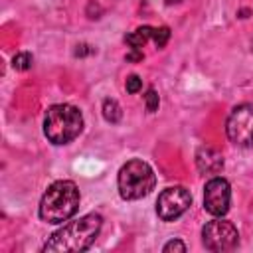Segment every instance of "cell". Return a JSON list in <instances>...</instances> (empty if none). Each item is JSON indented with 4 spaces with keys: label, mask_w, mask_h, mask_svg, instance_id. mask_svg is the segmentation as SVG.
Wrapping results in <instances>:
<instances>
[{
    "label": "cell",
    "mask_w": 253,
    "mask_h": 253,
    "mask_svg": "<svg viewBox=\"0 0 253 253\" xmlns=\"http://www.w3.org/2000/svg\"><path fill=\"white\" fill-rule=\"evenodd\" d=\"M103 227V217L99 213H87L75 221L65 223L61 229H57L42 247L43 253H81L87 251L99 231Z\"/></svg>",
    "instance_id": "cell-1"
},
{
    "label": "cell",
    "mask_w": 253,
    "mask_h": 253,
    "mask_svg": "<svg viewBox=\"0 0 253 253\" xmlns=\"http://www.w3.org/2000/svg\"><path fill=\"white\" fill-rule=\"evenodd\" d=\"M79 202L81 196L77 184L71 180H57L42 196L40 217L45 223H63L77 213Z\"/></svg>",
    "instance_id": "cell-2"
},
{
    "label": "cell",
    "mask_w": 253,
    "mask_h": 253,
    "mask_svg": "<svg viewBox=\"0 0 253 253\" xmlns=\"http://www.w3.org/2000/svg\"><path fill=\"white\" fill-rule=\"evenodd\" d=\"M81 130H83V115L75 105L59 103V105H51L45 111L43 134L51 144L55 146L69 144L81 134Z\"/></svg>",
    "instance_id": "cell-3"
},
{
    "label": "cell",
    "mask_w": 253,
    "mask_h": 253,
    "mask_svg": "<svg viewBox=\"0 0 253 253\" xmlns=\"http://www.w3.org/2000/svg\"><path fill=\"white\" fill-rule=\"evenodd\" d=\"M117 186H119V194L123 200H128V202L140 200L154 190L156 176L148 162L140 158H132L121 166L119 176H117Z\"/></svg>",
    "instance_id": "cell-4"
},
{
    "label": "cell",
    "mask_w": 253,
    "mask_h": 253,
    "mask_svg": "<svg viewBox=\"0 0 253 253\" xmlns=\"http://www.w3.org/2000/svg\"><path fill=\"white\" fill-rule=\"evenodd\" d=\"M202 243L208 251H213V253L231 251L239 243V233L231 221L211 219L202 227Z\"/></svg>",
    "instance_id": "cell-5"
},
{
    "label": "cell",
    "mask_w": 253,
    "mask_h": 253,
    "mask_svg": "<svg viewBox=\"0 0 253 253\" xmlns=\"http://www.w3.org/2000/svg\"><path fill=\"white\" fill-rule=\"evenodd\" d=\"M227 138L241 148L253 146V103L237 105L225 121Z\"/></svg>",
    "instance_id": "cell-6"
},
{
    "label": "cell",
    "mask_w": 253,
    "mask_h": 253,
    "mask_svg": "<svg viewBox=\"0 0 253 253\" xmlns=\"http://www.w3.org/2000/svg\"><path fill=\"white\" fill-rule=\"evenodd\" d=\"M192 204V194L184 186H170L158 194L156 200V213L162 221L178 219Z\"/></svg>",
    "instance_id": "cell-7"
},
{
    "label": "cell",
    "mask_w": 253,
    "mask_h": 253,
    "mask_svg": "<svg viewBox=\"0 0 253 253\" xmlns=\"http://www.w3.org/2000/svg\"><path fill=\"white\" fill-rule=\"evenodd\" d=\"M229 202H231V188L225 178L213 176L211 180L206 182L204 208L208 213H211L215 217H223L229 211Z\"/></svg>",
    "instance_id": "cell-8"
},
{
    "label": "cell",
    "mask_w": 253,
    "mask_h": 253,
    "mask_svg": "<svg viewBox=\"0 0 253 253\" xmlns=\"http://www.w3.org/2000/svg\"><path fill=\"white\" fill-rule=\"evenodd\" d=\"M196 166L204 176H217L223 170V156L211 146H200L196 152Z\"/></svg>",
    "instance_id": "cell-9"
},
{
    "label": "cell",
    "mask_w": 253,
    "mask_h": 253,
    "mask_svg": "<svg viewBox=\"0 0 253 253\" xmlns=\"http://www.w3.org/2000/svg\"><path fill=\"white\" fill-rule=\"evenodd\" d=\"M152 30H154V28H150V26H140V28H136L134 32L126 34V36H125L126 45H128L130 49H140V51H142L144 43H146L148 40H152Z\"/></svg>",
    "instance_id": "cell-10"
},
{
    "label": "cell",
    "mask_w": 253,
    "mask_h": 253,
    "mask_svg": "<svg viewBox=\"0 0 253 253\" xmlns=\"http://www.w3.org/2000/svg\"><path fill=\"white\" fill-rule=\"evenodd\" d=\"M103 117H105L107 123L117 125V123L121 121V117H123L121 105H119L115 99H109V97H107V99L103 101Z\"/></svg>",
    "instance_id": "cell-11"
},
{
    "label": "cell",
    "mask_w": 253,
    "mask_h": 253,
    "mask_svg": "<svg viewBox=\"0 0 253 253\" xmlns=\"http://www.w3.org/2000/svg\"><path fill=\"white\" fill-rule=\"evenodd\" d=\"M170 40V28L168 26H160V28H154L152 30V42L158 49H162Z\"/></svg>",
    "instance_id": "cell-12"
},
{
    "label": "cell",
    "mask_w": 253,
    "mask_h": 253,
    "mask_svg": "<svg viewBox=\"0 0 253 253\" xmlns=\"http://www.w3.org/2000/svg\"><path fill=\"white\" fill-rule=\"evenodd\" d=\"M32 61H34V57H32L28 51H22V53H16V55H14L12 65H14V69H18V71H26V69L32 67Z\"/></svg>",
    "instance_id": "cell-13"
},
{
    "label": "cell",
    "mask_w": 253,
    "mask_h": 253,
    "mask_svg": "<svg viewBox=\"0 0 253 253\" xmlns=\"http://www.w3.org/2000/svg\"><path fill=\"white\" fill-rule=\"evenodd\" d=\"M158 103H160L158 93H156L154 89H148V91H146V95H144V105H146V111H148V113H154V111L158 109Z\"/></svg>",
    "instance_id": "cell-14"
},
{
    "label": "cell",
    "mask_w": 253,
    "mask_h": 253,
    "mask_svg": "<svg viewBox=\"0 0 253 253\" xmlns=\"http://www.w3.org/2000/svg\"><path fill=\"white\" fill-rule=\"evenodd\" d=\"M125 87H126V93H130V95H134V93H138L140 89H142V79L138 77V75H128L126 77V83H125Z\"/></svg>",
    "instance_id": "cell-15"
},
{
    "label": "cell",
    "mask_w": 253,
    "mask_h": 253,
    "mask_svg": "<svg viewBox=\"0 0 253 253\" xmlns=\"http://www.w3.org/2000/svg\"><path fill=\"white\" fill-rule=\"evenodd\" d=\"M162 251H164V253H170V251H182V253H184V251H186V245H184L180 239H172V241H168V243L162 247Z\"/></svg>",
    "instance_id": "cell-16"
},
{
    "label": "cell",
    "mask_w": 253,
    "mask_h": 253,
    "mask_svg": "<svg viewBox=\"0 0 253 253\" xmlns=\"http://www.w3.org/2000/svg\"><path fill=\"white\" fill-rule=\"evenodd\" d=\"M89 53H95V49H93L91 45H87V43H81V45H77V49H75V55H77V57H83V55H89Z\"/></svg>",
    "instance_id": "cell-17"
},
{
    "label": "cell",
    "mask_w": 253,
    "mask_h": 253,
    "mask_svg": "<svg viewBox=\"0 0 253 253\" xmlns=\"http://www.w3.org/2000/svg\"><path fill=\"white\" fill-rule=\"evenodd\" d=\"M142 57H144V53L140 49H130L126 53V61H142Z\"/></svg>",
    "instance_id": "cell-18"
},
{
    "label": "cell",
    "mask_w": 253,
    "mask_h": 253,
    "mask_svg": "<svg viewBox=\"0 0 253 253\" xmlns=\"http://www.w3.org/2000/svg\"><path fill=\"white\" fill-rule=\"evenodd\" d=\"M178 2H180V0H166V4H168V6H172V4H178Z\"/></svg>",
    "instance_id": "cell-19"
}]
</instances>
